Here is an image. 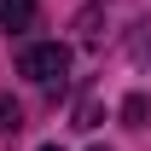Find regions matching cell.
<instances>
[{
	"label": "cell",
	"instance_id": "cell-4",
	"mask_svg": "<svg viewBox=\"0 0 151 151\" xmlns=\"http://www.w3.org/2000/svg\"><path fill=\"white\" fill-rule=\"evenodd\" d=\"M18 122H23V116H18V105L0 93V134H18Z\"/></svg>",
	"mask_w": 151,
	"mask_h": 151
},
{
	"label": "cell",
	"instance_id": "cell-3",
	"mask_svg": "<svg viewBox=\"0 0 151 151\" xmlns=\"http://www.w3.org/2000/svg\"><path fill=\"white\" fill-rule=\"evenodd\" d=\"M122 116H128L134 128H139V122H145V116H151V105H145V93H128V99H122Z\"/></svg>",
	"mask_w": 151,
	"mask_h": 151
},
{
	"label": "cell",
	"instance_id": "cell-6",
	"mask_svg": "<svg viewBox=\"0 0 151 151\" xmlns=\"http://www.w3.org/2000/svg\"><path fill=\"white\" fill-rule=\"evenodd\" d=\"M99 151H105V145H99Z\"/></svg>",
	"mask_w": 151,
	"mask_h": 151
},
{
	"label": "cell",
	"instance_id": "cell-2",
	"mask_svg": "<svg viewBox=\"0 0 151 151\" xmlns=\"http://www.w3.org/2000/svg\"><path fill=\"white\" fill-rule=\"evenodd\" d=\"M35 23V0H0V29H29Z\"/></svg>",
	"mask_w": 151,
	"mask_h": 151
},
{
	"label": "cell",
	"instance_id": "cell-1",
	"mask_svg": "<svg viewBox=\"0 0 151 151\" xmlns=\"http://www.w3.org/2000/svg\"><path fill=\"white\" fill-rule=\"evenodd\" d=\"M18 70L29 76V81H41V87H52V81L70 76V47H64V41H35V47L18 52Z\"/></svg>",
	"mask_w": 151,
	"mask_h": 151
},
{
	"label": "cell",
	"instance_id": "cell-5",
	"mask_svg": "<svg viewBox=\"0 0 151 151\" xmlns=\"http://www.w3.org/2000/svg\"><path fill=\"white\" fill-rule=\"evenodd\" d=\"M41 151H58V145H41Z\"/></svg>",
	"mask_w": 151,
	"mask_h": 151
}]
</instances>
